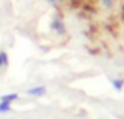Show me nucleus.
Returning a JSON list of instances; mask_svg holds the SVG:
<instances>
[{
  "label": "nucleus",
  "mask_w": 124,
  "mask_h": 119,
  "mask_svg": "<svg viewBox=\"0 0 124 119\" xmlns=\"http://www.w3.org/2000/svg\"><path fill=\"white\" fill-rule=\"evenodd\" d=\"M50 30L54 31V33L60 35V36L66 33V25H64L63 17H61L60 14H54L52 16V19H50Z\"/></svg>",
  "instance_id": "f257e3e1"
},
{
  "label": "nucleus",
  "mask_w": 124,
  "mask_h": 119,
  "mask_svg": "<svg viewBox=\"0 0 124 119\" xmlns=\"http://www.w3.org/2000/svg\"><path fill=\"white\" fill-rule=\"evenodd\" d=\"M27 96H31V97H42V96L47 94V88L44 85H39V86H33V88H28L25 91Z\"/></svg>",
  "instance_id": "f03ea898"
},
{
  "label": "nucleus",
  "mask_w": 124,
  "mask_h": 119,
  "mask_svg": "<svg viewBox=\"0 0 124 119\" xmlns=\"http://www.w3.org/2000/svg\"><path fill=\"white\" fill-rule=\"evenodd\" d=\"M19 99V94L17 92H8V94H3L0 96V102H6V104H13Z\"/></svg>",
  "instance_id": "7ed1b4c3"
},
{
  "label": "nucleus",
  "mask_w": 124,
  "mask_h": 119,
  "mask_svg": "<svg viewBox=\"0 0 124 119\" xmlns=\"http://www.w3.org/2000/svg\"><path fill=\"white\" fill-rule=\"evenodd\" d=\"M110 83H112V86L116 89V91H121L123 86H124V80L123 78H110Z\"/></svg>",
  "instance_id": "20e7f679"
},
{
  "label": "nucleus",
  "mask_w": 124,
  "mask_h": 119,
  "mask_svg": "<svg viewBox=\"0 0 124 119\" xmlns=\"http://www.w3.org/2000/svg\"><path fill=\"white\" fill-rule=\"evenodd\" d=\"M9 64V58H8V53L5 50L0 52V67H6Z\"/></svg>",
  "instance_id": "39448f33"
},
{
  "label": "nucleus",
  "mask_w": 124,
  "mask_h": 119,
  "mask_svg": "<svg viewBox=\"0 0 124 119\" xmlns=\"http://www.w3.org/2000/svg\"><path fill=\"white\" fill-rule=\"evenodd\" d=\"M11 111V104H6V102H0V114H5Z\"/></svg>",
  "instance_id": "423d86ee"
},
{
  "label": "nucleus",
  "mask_w": 124,
  "mask_h": 119,
  "mask_svg": "<svg viewBox=\"0 0 124 119\" xmlns=\"http://www.w3.org/2000/svg\"><path fill=\"white\" fill-rule=\"evenodd\" d=\"M102 3H104L105 8H110V6H112V0H102Z\"/></svg>",
  "instance_id": "0eeeda50"
},
{
  "label": "nucleus",
  "mask_w": 124,
  "mask_h": 119,
  "mask_svg": "<svg viewBox=\"0 0 124 119\" xmlns=\"http://www.w3.org/2000/svg\"><path fill=\"white\" fill-rule=\"evenodd\" d=\"M46 2H47V3H50V5H57V3L60 2V0H46Z\"/></svg>",
  "instance_id": "6e6552de"
}]
</instances>
